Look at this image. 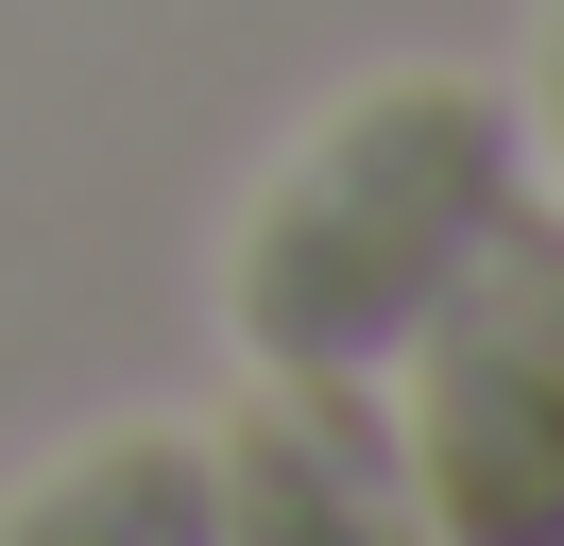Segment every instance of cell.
<instances>
[{
  "label": "cell",
  "mask_w": 564,
  "mask_h": 546,
  "mask_svg": "<svg viewBox=\"0 0 564 546\" xmlns=\"http://www.w3.org/2000/svg\"><path fill=\"white\" fill-rule=\"evenodd\" d=\"M513 188V102L462 68H393L359 86L223 239V325L257 375H377L462 273V239Z\"/></svg>",
  "instance_id": "6da1fadb"
},
{
  "label": "cell",
  "mask_w": 564,
  "mask_h": 546,
  "mask_svg": "<svg viewBox=\"0 0 564 546\" xmlns=\"http://www.w3.org/2000/svg\"><path fill=\"white\" fill-rule=\"evenodd\" d=\"M411 359V495L462 546H564V205H513L462 239Z\"/></svg>",
  "instance_id": "7a4b0ae2"
},
{
  "label": "cell",
  "mask_w": 564,
  "mask_h": 546,
  "mask_svg": "<svg viewBox=\"0 0 564 546\" xmlns=\"http://www.w3.org/2000/svg\"><path fill=\"white\" fill-rule=\"evenodd\" d=\"M377 410H359V375H257V410L206 444V495L223 529L257 546H359L377 529Z\"/></svg>",
  "instance_id": "3957f363"
},
{
  "label": "cell",
  "mask_w": 564,
  "mask_h": 546,
  "mask_svg": "<svg viewBox=\"0 0 564 546\" xmlns=\"http://www.w3.org/2000/svg\"><path fill=\"white\" fill-rule=\"evenodd\" d=\"M188 529H223L188 427H120V444H86L69 478H35L0 512V546H188Z\"/></svg>",
  "instance_id": "277c9868"
},
{
  "label": "cell",
  "mask_w": 564,
  "mask_h": 546,
  "mask_svg": "<svg viewBox=\"0 0 564 546\" xmlns=\"http://www.w3.org/2000/svg\"><path fill=\"white\" fill-rule=\"evenodd\" d=\"M547 136H564V0H547Z\"/></svg>",
  "instance_id": "5b68a950"
}]
</instances>
